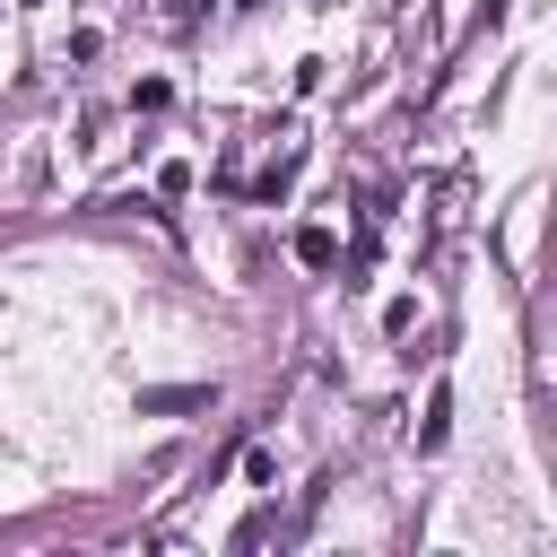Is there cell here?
Segmentation results:
<instances>
[{
	"mask_svg": "<svg viewBox=\"0 0 557 557\" xmlns=\"http://www.w3.org/2000/svg\"><path fill=\"white\" fill-rule=\"evenodd\" d=\"M444 435H453V392L435 383L426 392V418H418V453H444Z\"/></svg>",
	"mask_w": 557,
	"mask_h": 557,
	"instance_id": "obj_1",
	"label": "cell"
},
{
	"mask_svg": "<svg viewBox=\"0 0 557 557\" xmlns=\"http://www.w3.org/2000/svg\"><path fill=\"white\" fill-rule=\"evenodd\" d=\"M296 261L305 270H339V235L331 226H296Z\"/></svg>",
	"mask_w": 557,
	"mask_h": 557,
	"instance_id": "obj_2",
	"label": "cell"
},
{
	"mask_svg": "<svg viewBox=\"0 0 557 557\" xmlns=\"http://www.w3.org/2000/svg\"><path fill=\"white\" fill-rule=\"evenodd\" d=\"M131 104H139V113H165V104H174V87H165V78H139V87H131Z\"/></svg>",
	"mask_w": 557,
	"mask_h": 557,
	"instance_id": "obj_3",
	"label": "cell"
},
{
	"mask_svg": "<svg viewBox=\"0 0 557 557\" xmlns=\"http://www.w3.org/2000/svg\"><path fill=\"white\" fill-rule=\"evenodd\" d=\"M244 479H252V487H270V479H278V453H270V444H252V453H244Z\"/></svg>",
	"mask_w": 557,
	"mask_h": 557,
	"instance_id": "obj_4",
	"label": "cell"
},
{
	"mask_svg": "<svg viewBox=\"0 0 557 557\" xmlns=\"http://www.w3.org/2000/svg\"><path fill=\"white\" fill-rule=\"evenodd\" d=\"M157 191H165V200H183V191H191V165H183V157H174V165H157Z\"/></svg>",
	"mask_w": 557,
	"mask_h": 557,
	"instance_id": "obj_5",
	"label": "cell"
}]
</instances>
